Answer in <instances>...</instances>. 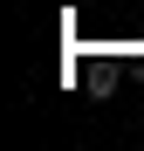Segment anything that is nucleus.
I'll return each instance as SVG.
<instances>
[]
</instances>
